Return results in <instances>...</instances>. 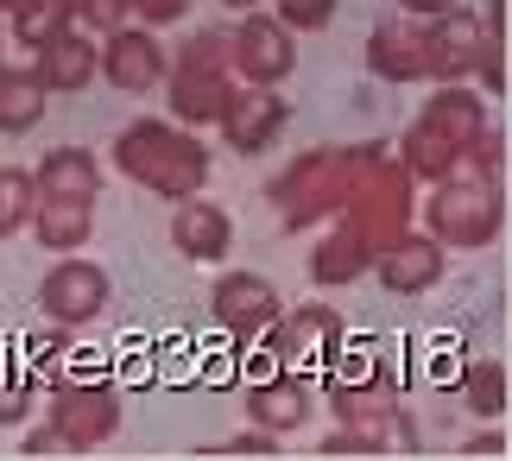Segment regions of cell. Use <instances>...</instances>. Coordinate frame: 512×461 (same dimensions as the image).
<instances>
[{"label":"cell","instance_id":"1","mask_svg":"<svg viewBox=\"0 0 512 461\" xmlns=\"http://www.w3.org/2000/svg\"><path fill=\"white\" fill-rule=\"evenodd\" d=\"M114 158H121L127 177H140L146 190L171 196V203H184V196H196V184L209 177V158L196 139L159 127V120H140V127L121 133V146H114Z\"/></svg>","mask_w":512,"mask_h":461},{"label":"cell","instance_id":"2","mask_svg":"<svg viewBox=\"0 0 512 461\" xmlns=\"http://www.w3.org/2000/svg\"><path fill=\"white\" fill-rule=\"evenodd\" d=\"M38 310L51 316L57 329H83L108 310V272L95 259H57L38 285Z\"/></svg>","mask_w":512,"mask_h":461},{"label":"cell","instance_id":"3","mask_svg":"<svg viewBox=\"0 0 512 461\" xmlns=\"http://www.w3.org/2000/svg\"><path fill=\"white\" fill-rule=\"evenodd\" d=\"M228 45H234V51H228L234 70H241L253 89L285 83L291 64H298V51H291V32L279 26V19H241V32H234Z\"/></svg>","mask_w":512,"mask_h":461},{"label":"cell","instance_id":"4","mask_svg":"<svg viewBox=\"0 0 512 461\" xmlns=\"http://www.w3.org/2000/svg\"><path fill=\"white\" fill-rule=\"evenodd\" d=\"M209 304H215V323H222L228 335H241V342L260 335L266 323H279V291H272L260 272H228Z\"/></svg>","mask_w":512,"mask_h":461},{"label":"cell","instance_id":"5","mask_svg":"<svg viewBox=\"0 0 512 461\" xmlns=\"http://www.w3.org/2000/svg\"><path fill=\"white\" fill-rule=\"evenodd\" d=\"M51 417H57V436H64L70 449H89V443H102V436H114L121 405H114L108 386H64Z\"/></svg>","mask_w":512,"mask_h":461},{"label":"cell","instance_id":"6","mask_svg":"<svg viewBox=\"0 0 512 461\" xmlns=\"http://www.w3.org/2000/svg\"><path fill=\"white\" fill-rule=\"evenodd\" d=\"M95 70H108L114 89L146 95V89H159V76H165V51H159L152 32H108V51H95Z\"/></svg>","mask_w":512,"mask_h":461},{"label":"cell","instance_id":"7","mask_svg":"<svg viewBox=\"0 0 512 461\" xmlns=\"http://www.w3.org/2000/svg\"><path fill=\"white\" fill-rule=\"evenodd\" d=\"M430 222H437L443 240L481 247V240L500 228V203H494V190H443L437 203H430Z\"/></svg>","mask_w":512,"mask_h":461},{"label":"cell","instance_id":"8","mask_svg":"<svg viewBox=\"0 0 512 461\" xmlns=\"http://www.w3.org/2000/svg\"><path fill=\"white\" fill-rule=\"evenodd\" d=\"M228 240H234V222L215 203H196V196L177 203V215H171V247L184 253V259H222Z\"/></svg>","mask_w":512,"mask_h":461},{"label":"cell","instance_id":"9","mask_svg":"<svg viewBox=\"0 0 512 461\" xmlns=\"http://www.w3.org/2000/svg\"><path fill=\"white\" fill-rule=\"evenodd\" d=\"M418 45H424V70H437V76H462V70L481 57L487 32H481L468 13H456V7H449V13H437V32H430V38H418Z\"/></svg>","mask_w":512,"mask_h":461},{"label":"cell","instance_id":"10","mask_svg":"<svg viewBox=\"0 0 512 461\" xmlns=\"http://www.w3.org/2000/svg\"><path fill=\"white\" fill-rule=\"evenodd\" d=\"M38 196H64V203H95V190H102V171H95V158L83 146H57L45 152V165L32 171Z\"/></svg>","mask_w":512,"mask_h":461},{"label":"cell","instance_id":"11","mask_svg":"<svg viewBox=\"0 0 512 461\" xmlns=\"http://www.w3.org/2000/svg\"><path fill=\"white\" fill-rule=\"evenodd\" d=\"M443 278V247L437 240H392L380 253V285L386 291H430Z\"/></svg>","mask_w":512,"mask_h":461},{"label":"cell","instance_id":"12","mask_svg":"<svg viewBox=\"0 0 512 461\" xmlns=\"http://www.w3.org/2000/svg\"><path fill=\"white\" fill-rule=\"evenodd\" d=\"M222 127H228V139H234L241 152H260L266 139L285 127V102H279V95H266V89H253V95H228Z\"/></svg>","mask_w":512,"mask_h":461},{"label":"cell","instance_id":"13","mask_svg":"<svg viewBox=\"0 0 512 461\" xmlns=\"http://www.w3.org/2000/svg\"><path fill=\"white\" fill-rule=\"evenodd\" d=\"M38 83H45V89H83L89 83V76H95V45H89V38H70V32H57L51 38V45H38Z\"/></svg>","mask_w":512,"mask_h":461},{"label":"cell","instance_id":"14","mask_svg":"<svg viewBox=\"0 0 512 461\" xmlns=\"http://www.w3.org/2000/svg\"><path fill=\"white\" fill-rule=\"evenodd\" d=\"M32 228L45 240L51 253H76L89 240V203H64V196H45V203H32Z\"/></svg>","mask_w":512,"mask_h":461},{"label":"cell","instance_id":"15","mask_svg":"<svg viewBox=\"0 0 512 461\" xmlns=\"http://www.w3.org/2000/svg\"><path fill=\"white\" fill-rule=\"evenodd\" d=\"M304 417H310V386L304 379H266V386H253V424L298 430Z\"/></svg>","mask_w":512,"mask_h":461},{"label":"cell","instance_id":"16","mask_svg":"<svg viewBox=\"0 0 512 461\" xmlns=\"http://www.w3.org/2000/svg\"><path fill=\"white\" fill-rule=\"evenodd\" d=\"M171 108H177V120H222L228 83L209 76V70H177L171 76Z\"/></svg>","mask_w":512,"mask_h":461},{"label":"cell","instance_id":"17","mask_svg":"<svg viewBox=\"0 0 512 461\" xmlns=\"http://www.w3.org/2000/svg\"><path fill=\"white\" fill-rule=\"evenodd\" d=\"M367 64L380 70V76H399V83H405V76H424V45H418V38H405L399 26H380V32H373Z\"/></svg>","mask_w":512,"mask_h":461},{"label":"cell","instance_id":"18","mask_svg":"<svg viewBox=\"0 0 512 461\" xmlns=\"http://www.w3.org/2000/svg\"><path fill=\"white\" fill-rule=\"evenodd\" d=\"M424 127H437V133L449 139V146H462V139H481V108H475V95H462V89H443L437 102H430Z\"/></svg>","mask_w":512,"mask_h":461},{"label":"cell","instance_id":"19","mask_svg":"<svg viewBox=\"0 0 512 461\" xmlns=\"http://www.w3.org/2000/svg\"><path fill=\"white\" fill-rule=\"evenodd\" d=\"M38 114H45V83L38 76H0V127L26 133Z\"/></svg>","mask_w":512,"mask_h":461},{"label":"cell","instance_id":"20","mask_svg":"<svg viewBox=\"0 0 512 461\" xmlns=\"http://www.w3.org/2000/svg\"><path fill=\"white\" fill-rule=\"evenodd\" d=\"M32 196H38L32 171H0V240L32 222Z\"/></svg>","mask_w":512,"mask_h":461},{"label":"cell","instance_id":"21","mask_svg":"<svg viewBox=\"0 0 512 461\" xmlns=\"http://www.w3.org/2000/svg\"><path fill=\"white\" fill-rule=\"evenodd\" d=\"M462 392H468V411L500 417V411H506V367H500V360H481V367H468Z\"/></svg>","mask_w":512,"mask_h":461},{"label":"cell","instance_id":"22","mask_svg":"<svg viewBox=\"0 0 512 461\" xmlns=\"http://www.w3.org/2000/svg\"><path fill=\"white\" fill-rule=\"evenodd\" d=\"M70 13H76L70 0H26L13 26H19V38H26V45H51V38L64 32V19H70Z\"/></svg>","mask_w":512,"mask_h":461},{"label":"cell","instance_id":"23","mask_svg":"<svg viewBox=\"0 0 512 461\" xmlns=\"http://www.w3.org/2000/svg\"><path fill=\"white\" fill-rule=\"evenodd\" d=\"M222 64H228V38H222V32H196L190 45H184V64H177V70H209V76H222Z\"/></svg>","mask_w":512,"mask_h":461},{"label":"cell","instance_id":"24","mask_svg":"<svg viewBox=\"0 0 512 461\" xmlns=\"http://www.w3.org/2000/svg\"><path fill=\"white\" fill-rule=\"evenodd\" d=\"M329 13H336V0H279V26H298V32L329 26Z\"/></svg>","mask_w":512,"mask_h":461},{"label":"cell","instance_id":"25","mask_svg":"<svg viewBox=\"0 0 512 461\" xmlns=\"http://www.w3.org/2000/svg\"><path fill=\"white\" fill-rule=\"evenodd\" d=\"M70 7L102 32H121V19H127V0H70Z\"/></svg>","mask_w":512,"mask_h":461},{"label":"cell","instance_id":"26","mask_svg":"<svg viewBox=\"0 0 512 461\" xmlns=\"http://www.w3.org/2000/svg\"><path fill=\"white\" fill-rule=\"evenodd\" d=\"M127 7H140L152 26H171V19H184V7L190 0H127Z\"/></svg>","mask_w":512,"mask_h":461},{"label":"cell","instance_id":"27","mask_svg":"<svg viewBox=\"0 0 512 461\" xmlns=\"http://www.w3.org/2000/svg\"><path fill=\"white\" fill-rule=\"evenodd\" d=\"M26 417V392L19 386H0V424H19Z\"/></svg>","mask_w":512,"mask_h":461},{"label":"cell","instance_id":"28","mask_svg":"<svg viewBox=\"0 0 512 461\" xmlns=\"http://www.w3.org/2000/svg\"><path fill=\"white\" fill-rule=\"evenodd\" d=\"M399 7H405V13H424V19H437V13H449V7H456V0H399Z\"/></svg>","mask_w":512,"mask_h":461},{"label":"cell","instance_id":"29","mask_svg":"<svg viewBox=\"0 0 512 461\" xmlns=\"http://www.w3.org/2000/svg\"><path fill=\"white\" fill-rule=\"evenodd\" d=\"M228 7H253V0H228Z\"/></svg>","mask_w":512,"mask_h":461}]
</instances>
